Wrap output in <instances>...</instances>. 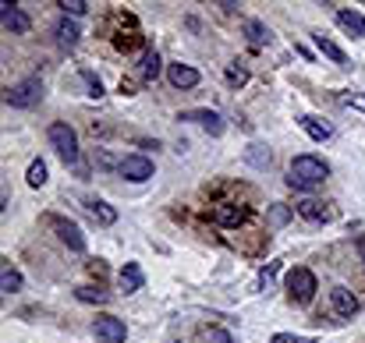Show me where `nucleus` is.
I'll return each instance as SVG.
<instances>
[{
  "instance_id": "obj_6",
  "label": "nucleus",
  "mask_w": 365,
  "mask_h": 343,
  "mask_svg": "<svg viewBox=\"0 0 365 343\" xmlns=\"http://www.w3.org/2000/svg\"><path fill=\"white\" fill-rule=\"evenodd\" d=\"M92 333H96V340H99V343H124V336H128V326H124V319L99 315V319L92 322Z\"/></svg>"
},
{
  "instance_id": "obj_14",
  "label": "nucleus",
  "mask_w": 365,
  "mask_h": 343,
  "mask_svg": "<svg viewBox=\"0 0 365 343\" xmlns=\"http://www.w3.org/2000/svg\"><path fill=\"white\" fill-rule=\"evenodd\" d=\"M298 124H301V131H305L312 142H330V138H334V128H330L327 121H320V117H308V113H305V117H298Z\"/></svg>"
},
{
  "instance_id": "obj_23",
  "label": "nucleus",
  "mask_w": 365,
  "mask_h": 343,
  "mask_svg": "<svg viewBox=\"0 0 365 343\" xmlns=\"http://www.w3.org/2000/svg\"><path fill=\"white\" fill-rule=\"evenodd\" d=\"M25 181H29L32 188H43V184H46V163H43V159H32V163H29Z\"/></svg>"
},
{
  "instance_id": "obj_18",
  "label": "nucleus",
  "mask_w": 365,
  "mask_h": 343,
  "mask_svg": "<svg viewBox=\"0 0 365 343\" xmlns=\"http://www.w3.org/2000/svg\"><path fill=\"white\" fill-rule=\"evenodd\" d=\"M22 272L11 265V262H4V265H0V291H4V294H18L22 291Z\"/></svg>"
},
{
  "instance_id": "obj_27",
  "label": "nucleus",
  "mask_w": 365,
  "mask_h": 343,
  "mask_svg": "<svg viewBox=\"0 0 365 343\" xmlns=\"http://www.w3.org/2000/svg\"><path fill=\"white\" fill-rule=\"evenodd\" d=\"M82 82L89 85V96H92V99H99V96H103V82H99L92 71H82Z\"/></svg>"
},
{
  "instance_id": "obj_7",
  "label": "nucleus",
  "mask_w": 365,
  "mask_h": 343,
  "mask_svg": "<svg viewBox=\"0 0 365 343\" xmlns=\"http://www.w3.org/2000/svg\"><path fill=\"white\" fill-rule=\"evenodd\" d=\"M0 22H4V29H8L11 36H25V32L32 29L29 15H25L18 4H11V0H4V4H0Z\"/></svg>"
},
{
  "instance_id": "obj_31",
  "label": "nucleus",
  "mask_w": 365,
  "mask_h": 343,
  "mask_svg": "<svg viewBox=\"0 0 365 343\" xmlns=\"http://www.w3.org/2000/svg\"><path fill=\"white\" fill-rule=\"evenodd\" d=\"M227 82L231 85H245L248 82V71L245 68H227Z\"/></svg>"
},
{
  "instance_id": "obj_1",
  "label": "nucleus",
  "mask_w": 365,
  "mask_h": 343,
  "mask_svg": "<svg viewBox=\"0 0 365 343\" xmlns=\"http://www.w3.org/2000/svg\"><path fill=\"white\" fill-rule=\"evenodd\" d=\"M327 177H330L327 159L308 156V152H305V156H294L291 166H287V184H291L294 191H312V188H320Z\"/></svg>"
},
{
  "instance_id": "obj_30",
  "label": "nucleus",
  "mask_w": 365,
  "mask_h": 343,
  "mask_svg": "<svg viewBox=\"0 0 365 343\" xmlns=\"http://www.w3.org/2000/svg\"><path fill=\"white\" fill-rule=\"evenodd\" d=\"M270 343H312V336H294V333H277Z\"/></svg>"
},
{
  "instance_id": "obj_24",
  "label": "nucleus",
  "mask_w": 365,
  "mask_h": 343,
  "mask_svg": "<svg viewBox=\"0 0 365 343\" xmlns=\"http://www.w3.org/2000/svg\"><path fill=\"white\" fill-rule=\"evenodd\" d=\"M57 8L64 11V18H82V15H89V4H85V0H61Z\"/></svg>"
},
{
  "instance_id": "obj_28",
  "label": "nucleus",
  "mask_w": 365,
  "mask_h": 343,
  "mask_svg": "<svg viewBox=\"0 0 365 343\" xmlns=\"http://www.w3.org/2000/svg\"><path fill=\"white\" fill-rule=\"evenodd\" d=\"M206 343H234V336L227 333V329H210V333H206Z\"/></svg>"
},
{
  "instance_id": "obj_21",
  "label": "nucleus",
  "mask_w": 365,
  "mask_h": 343,
  "mask_svg": "<svg viewBox=\"0 0 365 343\" xmlns=\"http://www.w3.org/2000/svg\"><path fill=\"white\" fill-rule=\"evenodd\" d=\"M245 36H248V43H252V46H266V43L273 39V32H270L263 22H255V18H252V22H245Z\"/></svg>"
},
{
  "instance_id": "obj_8",
  "label": "nucleus",
  "mask_w": 365,
  "mask_h": 343,
  "mask_svg": "<svg viewBox=\"0 0 365 343\" xmlns=\"http://www.w3.org/2000/svg\"><path fill=\"white\" fill-rule=\"evenodd\" d=\"M178 121H192V124H202L206 131H210L213 138L217 135H224V117L217 110H185V113H178Z\"/></svg>"
},
{
  "instance_id": "obj_25",
  "label": "nucleus",
  "mask_w": 365,
  "mask_h": 343,
  "mask_svg": "<svg viewBox=\"0 0 365 343\" xmlns=\"http://www.w3.org/2000/svg\"><path fill=\"white\" fill-rule=\"evenodd\" d=\"M245 159H248L252 166H270V149H263V145H248Z\"/></svg>"
},
{
  "instance_id": "obj_29",
  "label": "nucleus",
  "mask_w": 365,
  "mask_h": 343,
  "mask_svg": "<svg viewBox=\"0 0 365 343\" xmlns=\"http://www.w3.org/2000/svg\"><path fill=\"white\" fill-rule=\"evenodd\" d=\"M241 216H245L241 209H217V219L220 223H241Z\"/></svg>"
},
{
  "instance_id": "obj_19",
  "label": "nucleus",
  "mask_w": 365,
  "mask_h": 343,
  "mask_svg": "<svg viewBox=\"0 0 365 343\" xmlns=\"http://www.w3.org/2000/svg\"><path fill=\"white\" fill-rule=\"evenodd\" d=\"M89 216H92L99 226H114V223H117V209H114L110 202H99V198L89 202Z\"/></svg>"
},
{
  "instance_id": "obj_2",
  "label": "nucleus",
  "mask_w": 365,
  "mask_h": 343,
  "mask_svg": "<svg viewBox=\"0 0 365 343\" xmlns=\"http://www.w3.org/2000/svg\"><path fill=\"white\" fill-rule=\"evenodd\" d=\"M50 145H54L57 149V156L64 159V163H78V135H75V128L71 124H64V121H54V124H50Z\"/></svg>"
},
{
  "instance_id": "obj_12",
  "label": "nucleus",
  "mask_w": 365,
  "mask_h": 343,
  "mask_svg": "<svg viewBox=\"0 0 365 343\" xmlns=\"http://www.w3.org/2000/svg\"><path fill=\"white\" fill-rule=\"evenodd\" d=\"M142 283H145L142 265H138V262H124V269L117 272V287H121L124 294H135V291H142Z\"/></svg>"
},
{
  "instance_id": "obj_11",
  "label": "nucleus",
  "mask_w": 365,
  "mask_h": 343,
  "mask_svg": "<svg viewBox=\"0 0 365 343\" xmlns=\"http://www.w3.org/2000/svg\"><path fill=\"white\" fill-rule=\"evenodd\" d=\"M330 305H334V312H337L341 319H351V315H358V298H355L348 287H341V283H337V287L330 291Z\"/></svg>"
},
{
  "instance_id": "obj_17",
  "label": "nucleus",
  "mask_w": 365,
  "mask_h": 343,
  "mask_svg": "<svg viewBox=\"0 0 365 343\" xmlns=\"http://www.w3.org/2000/svg\"><path fill=\"white\" fill-rule=\"evenodd\" d=\"M337 25L348 29L355 39H365V15H358V11H337Z\"/></svg>"
},
{
  "instance_id": "obj_15",
  "label": "nucleus",
  "mask_w": 365,
  "mask_h": 343,
  "mask_svg": "<svg viewBox=\"0 0 365 343\" xmlns=\"http://www.w3.org/2000/svg\"><path fill=\"white\" fill-rule=\"evenodd\" d=\"M160 71H164L160 53H156V50H145L142 61H138V78H142V82H156V78H160Z\"/></svg>"
},
{
  "instance_id": "obj_13",
  "label": "nucleus",
  "mask_w": 365,
  "mask_h": 343,
  "mask_svg": "<svg viewBox=\"0 0 365 343\" xmlns=\"http://www.w3.org/2000/svg\"><path fill=\"white\" fill-rule=\"evenodd\" d=\"M167 78H171L174 89H195V85L202 82V75H199L195 68H188V64H171V68H167Z\"/></svg>"
},
{
  "instance_id": "obj_20",
  "label": "nucleus",
  "mask_w": 365,
  "mask_h": 343,
  "mask_svg": "<svg viewBox=\"0 0 365 343\" xmlns=\"http://www.w3.org/2000/svg\"><path fill=\"white\" fill-rule=\"evenodd\" d=\"M312 39H316V46H320V53H323V57H330V61H334V64H341V68L348 64V53H344V50H341V46L334 43V39H327V36H320V32H316V36H312Z\"/></svg>"
},
{
  "instance_id": "obj_3",
  "label": "nucleus",
  "mask_w": 365,
  "mask_h": 343,
  "mask_svg": "<svg viewBox=\"0 0 365 343\" xmlns=\"http://www.w3.org/2000/svg\"><path fill=\"white\" fill-rule=\"evenodd\" d=\"M287 294H291L294 305H308L312 298H316V276H312V269L294 265L287 272Z\"/></svg>"
},
{
  "instance_id": "obj_4",
  "label": "nucleus",
  "mask_w": 365,
  "mask_h": 343,
  "mask_svg": "<svg viewBox=\"0 0 365 343\" xmlns=\"http://www.w3.org/2000/svg\"><path fill=\"white\" fill-rule=\"evenodd\" d=\"M39 99H43V82L39 78H25V82H18L4 92V103L15 106V110H32Z\"/></svg>"
},
{
  "instance_id": "obj_5",
  "label": "nucleus",
  "mask_w": 365,
  "mask_h": 343,
  "mask_svg": "<svg viewBox=\"0 0 365 343\" xmlns=\"http://www.w3.org/2000/svg\"><path fill=\"white\" fill-rule=\"evenodd\" d=\"M117 174L131 184H142V181H152V159L142 156V152H128L121 163H117Z\"/></svg>"
},
{
  "instance_id": "obj_10",
  "label": "nucleus",
  "mask_w": 365,
  "mask_h": 343,
  "mask_svg": "<svg viewBox=\"0 0 365 343\" xmlns=\"http://www.w3.org/2000/svg\"><path fill=\"white\" fill-rule=\"evenodd\" d=\"M294 212H298L301 219H308V223H327V219L334 216L330 205L320 202V198H301V202H294Z\"/></svg>"
},
{
  "instance_id": "obj_22",
  "label": "nucleus",
  "mask_w": 365,
  "mask_h": 343,
  "mask_svg": "<svg viewBox=\"0 0 365 343\" xmlns=\"http://www.w3.org/2000/svg\"><path fill=\"white\" fill-rule=\"evenodd\" d=\"M75 298H78V301H89V305H107V301H110V294L99 291V287H78Z\"/></svg>"
},
{
  "instance_id": "obj_26",
  "label": "nucleus",
  "mask_w": 365,
  "mask_h": 343,
  "mask_svg": "<svg viewBox=\"0 0 365 343\" xmlns=\"http://www.w3.org/2000/svg\"><path fill=\"white\" fill-rule=\"evenodd\" d=\"M337 99H341V106H348V110H358V113H365V92H341Z\"/></svg>"
},
{
  "instance_id": "obj_16",
  "label": "nucleus",
  "mask_w": 365,
  "mask_h": 343,
  "mask_svg": "<svg viewBox=\"0 0 365 343\" xmlns=\"http://www.w3.org/2000/svg\"><path fill=\"white\" fill-rule=\"evenodd\" d=\"M54 32H57V43H61L64 50H75V46H78V39H82V32H78L75 18H61Z\"/></svg>"
},
{
  "instance_id": "obj_9",
  "label": "nucleus",
  "mask_w": 365,
  "mask_h": 343,
  "mask_svg": "<svg viewBox=\"0 0 365 343\" xmlns=\"http://www.w3.org/2000/svg\"><path fill=\"white\" fill-rule=\"evenodd\" d=\"M50 226L57 231V238L71 248V251H85V238H82V231H78V223H71V219H61V216H50Z\"/></svg>"
},
{
  "instance_id": "obj_32",
  "label": "nucleus",
  "mask_w": 365,
  "mask_h": 343,
  "mask_svg": "<svg viewBox=\"0 0 365 343\" xmlns=\"http://www.w3.org/2000/svg\"><path fill=\"white\" fill-rule=\"evenodd\" d=\"M362 258H365V251H362Z\"/></svg>"
}]
</instances>
